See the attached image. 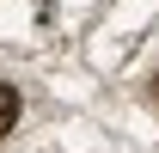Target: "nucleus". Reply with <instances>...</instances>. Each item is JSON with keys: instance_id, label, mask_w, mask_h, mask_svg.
Instances as JSON below:
<instances>
[{"instance_id": "1", "label": "nucleus", "mask_w": 159, "mask_h": 153, "mask_svg": "<svg viewBox=\"0 0 159 153\" xmlns=\"http://www.w3.org/2000/svg\"><path fill=\"white\" fill-rule=\"evenodd\" d=\"M12 123H19V86H6V80H0V141L12 135Z\"/></svg>"}, {"instance_id": "2", "label": "nucleus", "mask_w": 159, "mask_h": 153, "mask_svg": "<svg viewBox=\"0 0 159 153\" xmlns=\"http://www.w3.org/2000/svg\"><path fill=\"white\" fill-rule=\"evenodd\" d=\"M153 98H159V74H153Z\"/></svg>"}]
</instances>
